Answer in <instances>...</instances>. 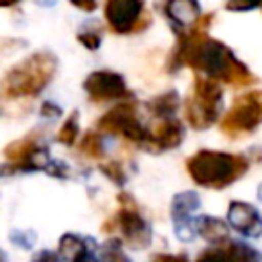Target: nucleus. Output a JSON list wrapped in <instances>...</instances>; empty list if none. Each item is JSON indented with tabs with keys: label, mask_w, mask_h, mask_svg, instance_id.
<instances>
[{
	"label": "nucleus",
	"mask_w": 262,
	"mask_h": 262,
	"mask_svg": "<svg viewBox=\"0 0 262 262\" xmlns=\"http://www.w3.org/2000/svg\"><path fill=\"white\" fill-rule=\"evenodd\" d=\"M78 135H80V127H78V113L74 111V113L66 119V123L61 125L59 133H57V139H59V143H63V145H74V143H76V139H78Z\"/></svg>",
	"instance_id": "19"
},
{
	"label": "nucleus",
	"mask_w": 262,
	"mask_h": 262,
	"mask_svg": "<svg viewBox=\"0 0 262 262\" xmlns=\"http://www.w3.org/2000/svg\"><path fill=\"white\" fill-rule=\"evenodd\" d=\"M196 262H227V252L225 248H209L199 254Z\"/></svg>",
	"instance_id": "25"
},
{
	"label": "nucleus",
	"mask_w": 262,
	"mask_h": 262,
	"mask_svg": "<svg viewBox=\"0 0 262 262\" xmlns=\"http://www.w3.org/2000/svg\"><path fill=\"white\" fill-rule=\"evenodd\" d=\"M100 170L117 184H125V172H123V166L119 162H106V164H100Z\"/></svg>",
	"instance_id": "23"
},
{
	"label": "nucleus",
	"mask_w": 262,
	"mask_h": 262,
	"mask_svg": "<svg viewBox=\"0 0 262 262\" xmlns=\"http://www.w3.org/2000/svg\"><path fill=\"white\" fill-rule=\"evenodd\" d=\"M211 23L213 14H205L190 29L178 33V45L174 47V53L170 57V70L188 66L217 82H225L231 86L252 84V72L233 55V51L221 41L207 35Z\"/></svg>",
	"instance_id": "1"
},
{
	"label": "nucleus",
	"mask_w": 262,
	"mask_h": 262,
	"mask_svg": "<svg viewBox=\"0 0 262 262\" xmlns=\"http://www.w3.org/2000/svg\"><path fill=\"white\" fill-rule=\"evenodd\" d=\"M18 0H0V6H12V4H16Z\"/></svg>",
	"instance_id": "29"
},
{
	"label": "nucleus",
	"mask_w": 262,
	"mask_h": 262,
	"mask_svg": "<svg viewBox=\"0 0 262 262\" xmlns=\"http://www.w3.org/2000/svg\"><path fill=\"white\" fill-rule=\"evenodd\" d=\"M104 16L111 29L119 35L137 33L149 25V12H145L143 0H106Z\"/></svg>",
	"instance_id": "9"
},
{
	"label": "nucleus",
	"mask_w": 262,
	"mask_h": 262,
	"mask_svg": "<svg viewBox=\"0 0 262 262\" xmlns=\"http://www.w3.org/2000/svg\"><path fill=\"white\" fill-rule=\"evenodd\" d=\"M178 104H180L178 94H176L174 90H170V92H164V94L151 98V100L147 102V108H149V113H151L154 117H158V119H168V117H172V115L176 113Z\"/></svg>",
	"instance_id": "17"
},
{
	"label": "nucleus",
	"mask_w": 262,
	"mask_h": 262,
	"mask_svg": "<svg viewBox=\"0 0 262 262\" xmlns=\"http://www.w3.org/2000/svg\"><path fill=\"white\" fill-rule=\"evenodd\" d=\"M80 151L86 154L88 158H94V160H100L104 156V149H102V141H100V135L96 131H88L84 137H82V143H80Z\"/></svg>",
	"instance_id": "20"
},
{
	"label": "nucleus",
	"mask_w": 262,
	"mask_h": 262,
	"mask_svg": "<svg viewBox=\"0 0 262 262\" xmlns=\"http://www.w3.org/2000/svg\"><path fill=\"white\" fill-rule=\"evenodd\" d=\"M4 158L10 162L0 168V174H12L16 170H43L49 168V154L39 143V133H29L18 141H12L4 149Z\"/></svg>",
	"instance_id": "8"
},
{
	"label": "nucleus",
	"mask_w": 262,
	"mask_h": 262,
	"mask_svg": "<svg viewBox=\"0 0 262 262\" xmlns=\"http://www.w3.org/2000/svg\"><path fill=\"white\" fill-rule=\"evenodd\" d=\"M33 262H59V256L53 252H41L39 258H35Z\"/></svg>",
	"instance_id": "28"
},
{
	"label": "nucleus",
	"mask_w": 262,
	"mask_h": 262,
	"mask_svg": "<svg viewBox=\"0 0 262 262\" xmlns=\"http://www.w3.org/2000/svg\"><path fill=\"white\" fill-rule=\"evenodd\" d=\"M76 8H80V10H86V12H92L94 8H96V0H70Z\"/></svg>",
	"instance_id": "26"
},
{
	"label": "nucleus",
	"mask_w": 262,
	"mask_h": 262,
	"mask_svg": "<svg viewBox=\"0 0 262 262\" xmlns=\"http://www.w3.org/2000/svg\"><path fill=\"white\" fill-rule=\"evenodd\" d=\"M182 139H184V129L178 119H174V117L158 119V123L147 129L143 147L149 151H166V149L178 147L182 143Z\"/></svg>",
	"instance_id": "11"
},
{
	"label": "nucleus",
	"mask_w": 262,
	"mask_h": 262,
	"mask_svg": "<svg viewBox=\"0 0 262 262\" xmlns=\"http://www.w3.org/2000/svg\"><path fill=\"white\" fill-rule=\"evenodd\" d=\"M186 170L199 186L221 190L248 172V160L242 154L199 149L186 160Z\"/></svg>",
	"instance_id": "2"
},
{
	"label": "nucleus",
	"mask_w": 262,
	"mask_h": 262,
	"mask_svg": "<svg viewBox=\"0 0 262 262\" xmlns=\"http://www.w3.org/2000/svg\"><path fill=\"white\" fill-rule=\"evenodd\" d=\"M0 262H6V256H4V252L0 250Z\"/></svg>",
	"instance_id": "30"
},
{
	"label": "nucleus",
	"mask_w": 262,
	"mask_h": 262,
	"mask_svg": "<svg viewBox=\"0 0 262 262\" xmlns=\"http://www.w3.org/2000/svg\"><path fill=\"white\" fill-rule=\"evenodd\" d=\"M59 254L61 258H66L68 262H96L92 258V254L86 248V242L78 235L66 233L59 239Z\"/></svg>",
	"instance_id": "16"
},
{
	"label": "nucleus",
	"mask_w": 262,
	"mask_h": 262,
	"mask_svg": "<svg viewBox=\"0 0 262 262\" xmlns=\"http://www.w3.org/2000/svg\"><path fill=\"white\" fill-rule=\"evenodd\" d=\"M84 90L92 100H115V98L131 96L125 86L123 76L117 72H108V70L92 72L84 82Z\"/></svg>",
	"instance_id": "10"
},
{
	"label": "nucleus",
	"mask_w": 262,
	"mask_h": 262,
	"mask_svg": "<svg viewBox=\"0 0 262 262\" xmlns=\"http://www.w3.org/2000/svg\"><path fill=\"white\" fill-rule=\"evenodd\" d=\"M98 131L121 135L127 141H133L139 145H143V141L147 137V129L141 125V121L137 117L135 100H123V102L115 104L111 111H106L98 119Z\"/></svg>",
	"instance_id": "6"
},
{
	"label": "nucleus",
	"mask_w": 262,
	"mask_h": 262,
	"mask_svg": "<svg viewBox=\"0 0 262 262\" xmlns=\"http://www.w3.org/2000/svg\"><path fill=\"white\" fill-rule=\"evenodd\" d=\"M164 14L168 16L176 33H182L201 18V6L196 0H166Z\"/></svg>",
	"instance_id": "14"
},
{
	"label": "nucleus",
	"mask_w": 262,
	"mask_h": 262,
	"mask_svg": "<svg viewBox=\"0 0 262 262\" xmlns=\"http://www.w3.org/2000/svg\"><path fill=\"white\" fill-rule=\"evenodd\" d=\"M227 223L244 237H260L262 235V215L260 211L244 201H231L227 207Z\"/></svg>",
	"instance_id": "12"
},
{
	"label": "nucleus",
	"mask_w": 262,
	"mask_h": 262,
	"mask_svg": "<svg viewBox=\"0 0 262 262\" xmlns=\"http://www.w3.org/2000/svg\"><path fill=\"white\" fill-rule=\"evenodd\" d=\"M199 205H201V199L196 192H180L172 201V219L176 225V233L184 242L192 239V233L196 231L194 223H190V215L199 209Z\"/></svg>",
	"instance_id": "13"
},
{
	"label": "nucleus",
	"mask_w": 262,
	"mask_h": 262,
	"mask_svg": "<svg viewBox=\"0 0 262 262\" xmlns=\"http://www.w3.org/2000/svg\"><path fill=\"white\" fill-rule=\"evenodd\" d=\"M100 39H102V31H100V27H94L92 31H86V29H82V31H80V35H78V41H80L84 47H88L90 51L98 49V45H100Z\"/></svg>",
	"instance_id": "22"
},
{
	"label": "nucleus",
	"mask_w": 262,
	"mask_h": 262,
	"mask_svg": "<svg viewBox=\"0 0 262 262\" xmlns=\"http://www.w3.org/2000/svg\"><path fill=\"white\" fill-rule=\"evenodd\" d=\"M194 229L209 244H225L229 237V225L217 217H211V215H201L194 221Z\"/></svg>",
	"instance_id": "15"
},
{
	"label": "nucleus",
	"mask_w": 262,
	"mask_h": 262,
	"mask_svg": "<svg viewBox=\"0 0 262 262\" xmlns=\"http://www.w3.org/2000/svg\"><path fill=\"white\" fill-rule=\"evenodd\" d=\"M96 262H131V260L123 254V250L119 248V242L111 239V242H106V244L98 250Z\"/></svg>",
	"instance_id": "21"
},
{
	"label": "nucleus",
	"mask_w": 262,
	"mask_h": 262,
	"mask_svg": "<svg viewBox=\"0 0 262 262\" xmlns=\"http://www.w3.org/2000/svg\"><path fill=\"white\" fill-rule=\"evenodd\" d=\"M119 203H121V209H119L117 217L108 219V223L102 225V231H113L119 227L131 248H145L151 239L149 225L139 215V211L129 194H119Z\"/></svg>",
	"instance_id": "7"
},
{
	"label": "nucleus",
	"mask_w": 262,
	"mask_h": 262,
	"mask_svg": "<svg viewBox=\"0 0 262 262\" xmlns=\"http://www.w3.org/2000/svg\"><path fill=\"white\" fill-rule=\"evenodd\" d=\"M151 262H188L186 256H170V254H158Z\"/></svg>",
	"instance_id": "27"
},
{
	"label": "nucleus",
	"mask_w": 262,
	"mask_h": 262,
	"mask_svg": "<svg viewBox=\"0 0 262 262\" xmlns=\"http://www.w3.org/2000/svg\"><path fill=\"white\" fill-rule=\"evenodd\" d=\"M262 125V90H252L237 96L221 119V133L229 139H239L250 135Z\"/></svg>",
	"instance_id": "5"
},
{
	"label": "nucleus",
	"mask_w": 262,
	"mask_h": 262,
	"mask_svg": "<svg viewBox=\"0 0 262 262\" xmlns=\"http://www.w3.org/2000/svg\"><path fill=\"white\" fill-rule=\"evenodd\" d=\"M227 262H262V252L244 244V242H229L225 246Z\"/></svg>",
	"instance_id": "18"
},
{
	"label": "nucleus",
	"mask_w": 262,
	"mask_h": 262,
	"mask_svg": "<svg viewBox=\"0 0 262 262\" xmlns=\"http://www.w3.org/2000/svg\"><path fill=\"white\" fill-rule=\"evenodd\" d=\"M55 57L47 51H39L16 63L0 82V92L6 98L35 96L39 94L55 74Z\"/></svg>",
	"instance_id": "3"
},
{
	"label": "nucleus",
	"mask_w": 262,
	"mask_h": 262,
	"mask_svg": "<svg viewBox=\"0 0 262 262\" xmlns=\"http://www.w3.org/2000/svg\"><path fill=\"white\" fill-rule=\"evenodd\" d=\"M225 8L231 12H246V10L262 8V0H227Z\"/></svg>",
	"instance_id": "24"
},
{
	"label": "nucleus",
	"mask_w": 262,
	"mask_h": 262,
	"mask_svg": "<svg viewBox=\"0 0 262 262\" xmlns=\"http://www.w3.org/2000/svg\"><path fill=\"white\" fill-rule=\"evenodd\" d=\"M223 104V88L217 80L207 78V76H196L194 78V90L192 96L186 98L184 113L186 121L192 129H209L221 113Z\"/></svg>",
	"instance_id": "4"
}]
</instances>
